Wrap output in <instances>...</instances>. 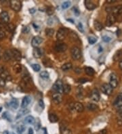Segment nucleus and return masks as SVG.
Returning a JSON list of instances; mask_svg holds the SVG:
<instances>
[{"label":"nucleus","instance_id":"nucleus-1","mask_svg":"<svg viewBox=\"0 0 122 134\" xmlns=\"http://www.w3.org/2000/svg\"><path fill=\"white\" fill-rule=\"evenodd\" d=\"M106 10L109 13H110L111 14L114 15L115 16H117V15L119 16L122 13V5L112 7V8H108L106 9Z\"/></svg>","mask_w":122,"mask_h":134},{"label":"nucleus","instance_id":"nucleus-2","mask_svg":"<svg viewBox=\"0 0 122 134\" xmlns=\"http://www.w3.org/2000/svg\"><path fill=\"white\" fill-rule=\"evenodd\" d=\"M10 6L14 12H19L22 8V3L18 0H12L10 2Z\"/></svg>","mask_w":122,"mask_h":134},{"label":"nucleus","instance_id":"nucleus-3","mask_svg":"<svg viewBox=\"0 0 122 134\" xmlns=\"http://www.w3.org/2000/svg\"><path fill=\"white\" fill-rule=\"evenodd\" d=\"M53 90L56 93L62 94L63 93V83L61 80H57L52 86Z\"/></svg>","mask_w":122,"mask_h":134},{"label":"nucleus","instance_id":"nucleus-4","mask_svg":"<svg viewBox=\"0 0 122 134\" xmlns=\"http://www.w3.org/2000/svg\"><path fill=\"white\" fill-rule=\"evenodd\" d=\"M71 57L73 60H79L80 58L82 57V52L81 50L79 47L74 46L71 49Z\"/></svg>","mask_w":122,"mask_h":134},{"label":"nucleus","instance_id":"nucleus-5","mask_svg":"<svg viewBox=\"0 0 122 134\" xmlns=\"http://www.w3.org/2000/svg\"><path fill=\"white\" fill-rule=\"evenodd\" d=\"M68 34L67 29H66L65 28H60L58 31H57L56 33V38L58 40L62 41L66 38V37Z\"/></svg>","mask_w":122,"mask_h":134},{"label":"nucleus","instance_id":"nucleus-6","mask_svg":"<svg viewBox=\"0 0 122 134\" xmlns=\"http://www.w3.org/2000/svg\"><path fill=\"white\" fill-rule=\"evenodd\" d=\"M114 106L119 113H122V94H119L114 102Z\"/></svg>","mask_w":122,"mask_h":134},{"label":"nucleus","instance_id":"nucleus-7","mask_svg":"<svg viewBox=\"0 0 122 134\" xmlns=\"http://www.w3.org/2000/svg\"><path fill=\"white\" fill-rule=\"evenodd\" d=\"M109 85L113 88V89L116 88V87H117L118 85L117 76L115 73H113V74H111V76H110Z\"/></svg>","mask_w":122,"mask_h":134},{"label":"nucleus","instance_id":"nucleus-8","mask_svg":"<svg viewBox=\"0 0 122 134\" xmlns=\"http://www.w3.org/2000/svg\"><path fill=\"white\" fill-rule=\"evenodd\" d=\"M101 90L103 93L107 96L111 95L113 93V88L110 86L109 84H107V83H104L103 85L101 86Z\"/></svg>","mask_w":122,"mask_h":134},{"label":"nucleus","instance_id":"nucleus-9","mask_svg":"<svg viewBox=\"0 0 122 134\" xmlns=\"http://www.w3.org/2000/svg\"><path fill=\"white\" fill-rule=\"evenodd\" d=\"M67 45L64 43H58L55 45V50L57 52H64L67 49Z\"/></svg>","mask_w":122,"mask_h":134},{"label":"nucleus","instance_id":"nucleus-10","mask_svg":"<svg viewBox=\"0 0 122 134\" xmlns=\"http://www.w3.org/2000/svg\"><path fill=\"white\" fill-rule=\"evenodd\" d=\"M11 50V53H12V59L15 60L16 61H21V60L22 58L21 53L20 52L16 49H12Z\"/></svg>","mask_w":122,"mask_h":134},{"label":"nucleus","instance_id":"nucleus-11","mask_svg":"<svg viewBox=\"0 0 122 134\" xmlns=\"http://www.w3.org/2000/svg\"><path fill=\"white\" fill-rule=\"evenodd\" d=\"M90 98L91 100L94 101V102H98L99 100H100V96L98 91L96 89H93L90 93Z\"/></svg>","mask_w":122,"mask_h":134},{"label":"nucleus","instance_id":"nucleus-12","mask_svg":"<svg viewBox=\"0 0 122 134\" xmlns=\"http://www.w3.org/2000/svg\"><path fill=\"white\" fill-rule=\"evenodd\" d=\"M0 20L4 24H8L9 20H10V17H9L8 13L6 11H2L0 14Z\"/></svg>","mask_w":122,"mask_h":134},{"label":"nucleus","instance_id":"nucleus-13","mask_svg":"<svg viewBox=\"0 0 122 134\" xmlns=\"http://www.w3.org/2000/svg\"><path fill=\"white\" fill-rule=\"evenodd\" d=\"M43 42V39L39 36H36L32 39L31 44L34 47H37Z\"/></svg>","mask_w":122,"mask_h":134},{"label":"nucleus","instance_id":"nucleus-14","mask_svg":"<svg viewBox=\"0 0 122 134\" xmlns=\"http://www.w3.org/2000/svg\"><path fill=\"white\" fill-rule=\"evenodd\" d=\"M116 21V16H115L113 14H109L108 15L107 18V20H106V24L108 26H111Z\"/></svg>","mask_w":122,"mask_h":134},{"label":"nucleus","instance_id":"nucleus-15","mask_svg":"<svg viewBox=\"0 0 122 134\" xmlns=\"http://www.w3.org/2000/svg\"><path fill=\"white\" fill-rule=\"evenodd\" d=\"M0 77L4 79L6 81H12V77H11V75L10 74V73H9L8 71L6 69H5V70L0 74Z\"/></svg>","mask_w":122,"mask_h":134},{"label":"nucleus","instance_id":"nucleus-16","mask_svg":"<svg viewBox=\"0 0 122 134\" xmlns=\"http://www.w3.org/2000/svg\"><path fill=\"white\" fill-rule=\"evenodd\" d=\"M52 100L55 104H60L63 101L62 94H58V93H55V94H53Z\"/></svg>","mask_w":122,"mask_h":134},{"label":"nucleus","instance_id":"nucleus-17","mask_svg":"<svg viewBox=\"0 0 122 134\" xmlns=\"http://www.w3.org/2000/svg\"><path fill=\"white\" fill-rule=\"evenodd\" d=\"M31 101V99L30 98L29 96H25L24 97L23 100H22V103H21V107L22 109H26L27 107L29 105L30 102Z\"/></svg>","mask_w":122,"mask_h":134},{"label":"nucleus","instance_id":"nucleus-18","mask_svg":"<svg viewBox=\"0 0 122 134\" xmlns=\"http://www.w3.org/2000/svg\"><path fill=\"white\" fill-rule=\"evenodd\" d=\"M73 109L76 111L77 113H82L84 110V106L82 103L80 102H76L73 104Z\"/></svg>","mask_w":122,"mask_h":134},{"label":"nucleus","instance_id":"nucleus-19","mask_svg":"<svg viewBox=\"0 0 122 134\" xmlns=\"http://www.w3.org/2000/svg\"><path fill=\"white\" fill-rule=\"evenodd\" d=\"M33 55L34 58H39L43 55L42 50L38 47H35L33 51Z\"/></svg>","mask_w":122,"mask_h":134},{"label":"nucleus","instance_id":"nucleus-20","mask_svg":"<svg viewBox=\"0 0 122 134\" xmlns=\"http://www.w3.org/2000/svg\"><path fill=\"white\" fill-rule=\"evenodd\" d=\"M85 6H86V8L88 10H94L96 8V6L92 2H91L90 0H86V1H85Z\"/></svg>","mask_w":122,"mask_h":134},{"label":"nucleus","instance_id":"nucleus-21","mask_svg":"<svg viewBox=\"0 0 122 134\" xmlns=\"http://www.w3.org/2000/svg\"><path fill=\"white\" fill-rule=\"evenodd\" d=\"M8 106L12 110H16L18 107V102L16 99H13L9 102Z\"/></svg>","mask_w":122,"mask_h":134},{"label":"nucleus","instance_id":"nucleus-22","mask_svg":"<svg viewBox=\"0 0 122 134\" xmlns=\"http://www.w3.org/2000/svg\"><path fill=\"white\" fill-rule=\"evenodd\" d=\"M4 59L6 62L12 59V53H11L10 49H7V50L5 51L4 54Z\"/></svg>","mask_w":122,"mask_h":134},{"label":"nucleus","instance_id":"nucleus-23","mask_svg":"<svg viewBox=\"0 0 122 134\" xmlns=\"http://www.w3.org/2000/svg\"><path fill=\"white\" fill-rule=\"evenodd\" d=\"M87 109L90 111H95L98 109V107L96 104H93V103H88L87 104Z\"/></svg>","mask_w":122,"mask_h":134},{"label":"nucleus","instance_id":"nucleus-24","mask_svg":"<svg viewBox=\"0 0 122 134\" xmlns=\"http://www.w3.org/2000/svg\"><path fill=\"white\" fill-rule=\"evenodd\" d=\"M49 120H50V121L51 123H56L58 121V117H57L56 115H55V114H52V113H51L49 115Z\"/></svg>","mask_w":122,"mask_h":134},{"label":"nucleus","instance_id":"nucleus-25","mask_svg":"<svg viewBox=\"0 0 122 134\" xmlns=\"http://www.w3.org/2000/svg\"><path fill=\"white\" fill-rule=\"evenodd\" d=\"M29 113V111L27 109H23L22 110L19 111L18 114H17V117L16 119H19V118H21V117L24 116L25 115H27V113Z\"/></svg>","mask_w":122,"mask_h":134},{"label":"nucleus","instance_id":"nucleus-26","mask_svg":"<svg viewBox=\"0 0 122 134\" xmlns=\"http://www.w3.org/2000/svg\"><path fill=\"white\" fill-rule=\"evenodd\" d=\"M84 71H85V72L88 74V75H89V76H93V75L94 74V72H95L94 70L92 68L89 67V66H86V67H85Z\"/></svg>","mask_w":122,"mask_h":134},{"label":"nucleus","instance_id":"nucleus-27","mask_svg":"<svg viewBox=\"0 0 122 134\" xmlns=\"http://www.w3.org/2000/svg\"><path fill=\"white\" fill-rule=\"evenodd\" d=\"M22 69H23V66H22L21 64H16L13 66V70L16 73H21Z\"/></svg>","mask_w":122,"mask_h":134},{"label":"nucleus","instance_id":"nucleus-28","mask_svg":"<svg viewBox=\"0 0 122 134\" xmlns=\"http://www.w3.org/2000/svg\"><path fill=\"white\" fill-rule=\"evenodd\" d=\"M72 68H73V65H72L71 63L68 62V63L64 64L62 66V67H61V69L63 70V71H67V70H71Z\"/></svg>","mask_w":122,"mask_h":134},{"label":"nucleus","instance_id":"nucleus-29","mask_svg":"<svg viewBox=\"0 0 122 134\" xmlns=\"http://www.w3.org/2000/svg\"><path fill=\"white\" fill-rule=\"evenodd\" d=\"M25 123L27 124H29V125H32L35 123V119L33 118V117L32 116H27L25 119Z\"/></svg>","mask_w":122,"mask_h":134},{"label":"nucleus","instance_id":"nucleus-30","mask_svg":"<svg viewBox=\"0 0 122 134\" xmlns=\"http://www.w3.org/2000/svg\"><path fill=\"white\" fill-rule=\"evenodd\" d=\"M94 26L95 29L96 31H98L103 29V25L98 21H95L94 23Z\"/></svg>","mask_w":122,"mask_h":134},{"label":"nucleus","instance_id":"nucleus-31","mask_svg":"<svg viewBox=\"0 0 122 134\" xmlns=\"http://www.w3.org/2000/svg\"><path fill=\"white\" fill-rule=\"evenodd\" d=\"M71 87L69 84H64L63 85V93L65 94H69V92H71Z\"/></svg>","mask_w":122,"mask_h":134},{"label":"nucleus","instance_id":"nucleus-32","mask_svg":"<svg viewBox=\"0 0 122 134\" xmlns=\"http://www.w3.org/2000/svg\"><path fill=\"white\" fill-rule=\"evenodd\" d=\"M121 55L122 51H121V50H119V51H117L115 53V55H114L113 56V60L115 61H117V60H119L120 59V58H121Z\"/></svg>","mask_w":122,"mask_h":134},{"label":"nucleus","instance_id":"nucleus-33","mask_svg":"<svg viewBox=\"0 0 122 134\" xmlns=\"http://www.w3.org/2000/svg\"><path fill=\"white\" fill-rule=\"evenodd\" d=\"M54 33V30L53 29L48 28V29H46V34L47 36L52 37Z\"/></svg>","mask_w":122,"mask_h":134},{"label":"nucleus","instance_id":"nucleus-34","mask_svg":"<svg viewBox=\"0 0 122 134\" xmlns=\"http://www.w3.org/2000/svg\"><path fill=\"white\" fill-rule=\"evenodd\" d=\"M39 76L41 78H42V79H48L49 78V73L46 70H44V71H42V72H40Z\"/></svg>","mask_w":122,"mask_h":134},{"label":"nucleus","instance_id":"nucleus-35","mask_svg":"<svg viewBox=\"0 0 122 134\" xmlns=\"http://www.w3.org/2000/svg\"><path fill=\"white\" fill-rule=\"evenodd\" d=\"M15 29V26L13 24H6V30H8L10 32H13Z\"/></svg>","mask_w":122,"mask_h":134},{"label":"nucleus","instance_id":"nucleus-36","mask_svg":"<svg viewBox=\"0 0 122 134\" xmlns=\"http://www.w3.org/2000/svg\"><path fill=\"white\" fill-rule=\"evenodd\" d=\"M71 4V2H69V1H67V2H65L62 4V8L65 10V9H67L68 8H69V6Z\"/></svg>","mask_w":122,"mask_h":134},{"label":"nucleus","instance_id":"nucleus-37","mask_svg":"<svg viewBox=\"0 0 122 134\" xmlns=\"http://www.w3.org/2000/svg\"><path fill=\"white\" fill-rule=\"evenodd\" d=\"M31 67L33 68V70L34 71H35V72H38V71H39L40 69H41V66L37 64H33L31 65Z\"/></svg>","mask_w":122,"mask_h":134},{"label":"nucleus","instance_id":"nucleus-38","mask_svg":"<svg viewBox=\"0 0 122 134\" xmlns=\"http://www.w3.org/2000/svg\"><path fill=\"white\" fill-rule=\"evenodd\" d=\"M25 126L23 125H19L17 128V131L19 133L21 134L22 133H23L25 131Z\"/></svg>","mask_w":122,"mask_h":134},{"label":"nucleus","instance_id":"nucleus-39","mask_svg":"<svg viewBox=\"0 0 122 134\" xmlns=\"http://www.w3.org/2000/svg\"><path fill=\"white\" fill-rule=\"evenodd\" d=\"M54 8H52V7L50 6V7H48V8H47L46 13L49 15V16L52 15L53 14H54Z\"/></svg>","mask_w":122,"mask_h":134},{"label":"nucleus","instance_id":"nucleus-40","mask_svg":"<svg viewBox=\"0 0 122 134\" xmlns=\"http://www.w3.org/2000/svg\"><path fill=\"white\" fill-rule=\"evenodd\" d=\"M97 39L95 38V37H89L88 38V41L90 44H94L96 42Z\"/></svg>","mask_w":122,"mask_h":134},{"label":"nucleus","instance_id":"nucleus-41","mask_svg":"<svg viewBox=\"0 0 122 134\" xmlns=\"http://www.w3.org/2000/svg\"><path fill=\"white\" fill-rule=\"evenodd\" d=\"M6 81L0 77V87H4L6 86Z\"/></svg>","mask_w":122,"mask_h":134},{"label":"nucleus","instance_id":"nucleus-42","mask_svg":"<svg viewBox=\"0 0 122 134\" xmlns=\"http://www.w3.org/2000/svg\"><path fill=\"white\" fill-rule=\"evenodd\" d=\"M23 81L25 83H28L31 81V78H30L29 76H25V77L23 78Z\"/></svg>","mask_w":122,"mask_h":134},{"label":"nucleus","instance_id":"nucleus-43","mask_svg":"<svg viewBox=\"0 0 122 134\" xmlns=\"http://www.w3.org/2000/svg\"><path fill=\"white\" fill-rule=\"evenodd\" d=\"M77 27H78V29H79V31L80 32H82V33L84 32V27H83L82 23V22H79V23Z\"/></svg>","mask_w":122,"mask_h":134},{"label":"nucleus","instance_id":"nucleus-44","mask_svg":"<svg viewBox=\"0 0 122 134\" xmlns=\"http://www.w3.org/2000/svg\"><path fill=\"white\" fill-rule=\"evenodd\" d=\"M6 37V33L3 30L0 29V39H3Z\"/></svg>","mask_w":122,"mask_h":134},{"label":"nucleus","instance_id":"nucleus-45","mask_svg":"<svg viewBox=\"0 0 122 134\" xmlns=\"http://www.w3.org/2000/svg\"><path fill=\"white\" fill-rule=\"evenodd\" d=\"M73 10L74 11V14L76 15V16H79L80 14V11L79 10V9L77 8H76V7H74L73 8Z\"/></svg>","mask_w":122,"mask_h":134},{"label":"nucleus","instance_id":"nucleus-46","mask_svg":"<svg viewBox=\"0 0 122 134\" xmlns=\"http://www.w3.org/2000/svg\"><path fill=\"white\" fill-rule=\"evenodd\" d=\"M103 40L105 42H109V41H111V38L109 37L104 36L103 37Z\"/></svg>","mask_w":122,"mask_h":134},{"label":"nucleus","instance_id":"nucleus-47","mask_svg":"<svg viewBox=\"0 0 122 134\" xmlns=\"http://www.w3.org/2000/svg\"><path fill=\"white\" fill-rule=\"evenodd\" d=\"M8 117H9V115H8V113H7V112H6V113H4V114H3V118L7 119L8 121H11L10 119L8 118Z\"/></svg>","mask_w":122,"mask_h":134},{"label":"nucleus","instance_id":"nucleus-48","mask_svg":"<svg viewBox=\"0 0 122 134\" xmlns=\"http://www.w3.org/2000/svg\"><path fill=\"white\" fill-rule=\"evenodd\" d=\"M29 28L28 27V26H25L23 28V33H28L29 32Z\"/></svg>","mask_w":122,"mask_h":134},{"label":"nucleus","instance_id":"nucleus-49","mask_svg":"<svg viewBox=\"0 0 122 134\" xmlns=\"http://www.w3.org/2000/svg\"><path fill=\"white\" fill-rule=\"evenodd\" d=\"M87 81H88V79H81L79 80V83H86Z\"/></svg>","mask_w":122,"mask_h":134},{"label":"nucleus","instance_id":"nucleus-50","mask_svg":"<svg viewBox=\"0 0 122 134\" xmlns=\"http://www.w3.org/2000/svg\"><path fill=\"white\" fill-rule=\"evenodd\" d=\"M75 72L77 73H81L82 72V69L80 68H75Z\"/></svg>","mask_w":122,"mask_h":134},{"label":"nucleus","instance_id":"nucleus-51","mask_svg":"<svg viewBox=\"0 0 122 134\" xmlns=\"http://www.w3.org/2000/svg\"><path fill=\"white\" fill-rule=\"evenodd\" d=\"M33 129L32 128H29V131H28V134H33Z\"/></svg>","mask_w":122,"mask_h":134},{"label":"nucleus","instance_id":"nucleus-52","mask_svg":"<svg viewBox=\"0 0 122 134\" xmlns=\"http://www.w3.org/2000/svg\"><path fill=\"white\" fill-rule=\"evenodd\" d=\"M39 106L42 108H44V102H43L42 100H40L39 102Z\"/></svg>","mask_w":122,"mask_h":134},{"label":"nucleus","instance_id":"nucleus-53","mask_svg":"<svg viewBox=\"0 0 122 134\" xmlns=\"http://www.w3.org/2000/svg\"><path fill=\"white\" fill-rule=\"evenodd\" d=\"M106 133H107V130L103 129V130H101L99 132L98 134H106Z\"/></svg>","mask_w":122,"mask_h":134},{"label":"nucleus","instance_id":"nucleus-54","mask_svg":"<svg viewBox=\"0 0 122 134\" xmlns=\"http://www.w3.org/2000/svg\"><path fill=\"white\" fill-rule=\"evenodd\" d=\"M119 66L120 69L122 70V58L119 60Z\"/></svg>","mask_w":122,"mask_h":134},{"label":"nucleus","instance_id":"nucleus-55","mask_svg":"<svg viewBox=\"0 0 122 134\" xmlns=\"http://www.w3.org/2000/svg\"><path fill=\"white\" fill-rule=\"evenodd\" d=\"M117 2V0H108L107 3L109 4H113V3H115Z\"/></svg>","mask_w":122,"mask_h":134},{"label":"nucleus","instance_id":"nucleus-56","mask_svg":"<svg viewBox=\"0 0 122 134\" xmlns=\"http://www.w3.org/2000/svg\"><path fill=\"white\" fill-rule=\"evenodd\" d=\"M35 10L34 8L31 9V10H30V12L31 13V14H34V13H35Z\"/></svg>","mask_w":122,"mask_h":134},{"label":"nucleus","instance_id":"nucleus-57","mask_svg":"<svg viewBox=\"0 0 122 134\" xmlns=\"http://www.w3.org/2000/svg\"><path fill=\"white\" fill-rule=\"evenodd\" d=\"M3 134H10V133H9L8 131H4V133H3Z\"/></svg>","mask_w":122,"mask_h":134},{"label":"nucleus","instance_id":"nucleus-58","mask_svg":"<svg viewBox=\"0 0 122 134\" xmlns=\"http://www.w3.org/2000/svg\"><path fill=\"white\" fill-rule=\"evenodd\" d=\"M119 117H121V119H122V113H119Z\"/></svg>","mask_w":122,"mask_h":134},{"label":"nucleus","instance_id":"nucleus-59","mask_svg":"<svg viewBox=\"0 0 122 134\" xmlns=\"http://www.w3.org/2000/svg\"><path fill=\"white\" fill-rule=\"evenodd\" d=\"M2 107H0V112L2 111Z\"/></svg>","mask_w":122,"mask_h":134},{"label":"nucleus","instance_id":"nucleus-60","mask_svg":"<svg viewBox=\"0 0 122 134\" xmlns=\"http://www.w3.org/2000/svg\"><path fill=\"white\" fill-rule=\"evenodd\" d=\"M10 134H15L14 133H10Z\"/></svg>","mask_w":122,"mask_h":134},{"label":"nucleus","instance_id":"nucleus-61","mask_svg":"<svg viewBox=\"0 0 122 134\" xmlns=\"http://www.w3.org/2000/svg\"><path fill=\"white\" fill-rule=\"evenodd\" d=\"M0 58H1V57H0Z\"/></svg>","mask_w":122,"mask_h":134}]
</instances>
